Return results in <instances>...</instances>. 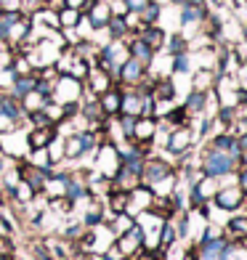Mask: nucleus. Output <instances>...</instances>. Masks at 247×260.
Here are the masks:
<instances>
[{
    "instance_id": "4",
    "label": "nucleus",
    "mask_w": 247,
    "mask_h": 260,
    "mask_svg": "<svg viewBox=\"0 0 247 260\" xmlns=\"http://www.w3.org/2000/svg\"><path fill=\"white\" fill-rule=\"evenodd\" d=\"M244 199H247V194L242 191V186H226V188H221V191L215 194V205L221 207V210H239L242 205H244Z\"/></svg>"
},
{
    "instance_id": "27",
    "label": "nucleus",
    "mask_w": 247,
    "mask_h": 260,
    "mask_svg": "<svg viewBox=\"0 0 247 260\" xmlns=\"http://www.w3.org/2000/svg\"><path fill=\"white\" fill-rule=\"evenodd\" d=\"M80 151H85V149H82V138H69L67 141V154L69 157H77Z\"/></svg>"
},
{
    "instance_id": "23",
    "label": "nucleus",
    "mask_w": 247,
    "mask_h": 260,
    "mask_svg": "<svg viewBox=\"0 0 247 260\" xmlns=\"http://www.w3.org/2000/svg\"><path fill=\"white\" fill-rule=\"evenodd\" d=\"M210 85H213V72H210V69L197 72V77H194V90H207Z\"/></svg>"
},
{
    "instance_id": "28",
    "label": "nucleus",
    "mask_w": 247,
    "mask_h": 260,
    "mask_svg": "<svg viewBox=\"0 0 247 260\" xmlns=\"http://www.w3.org/2000/svg\"><path fill=\"white\" fill-rule=\"evenodd\" d=\"M133 127H136V117L125 114V117H122V130H125V136H128V138H133Z\"/></svg>"
},
{
    "instance_id": "33",
    "label": "nucleus",
    "mask_w": 247,
    "mask_h": 260,
    "mask_svg": "<svg viewBox=\"0 0 247 260\" xmlns=\"http://www.w3.org/2000/svg\"><path fill=\"white\" fill-rule=\"evenodd\" d=\"M242 38L247 40V21H244V27H242Z\"/></svg>"
},
{
    "instance_id": "7",
    "label": "nucleus",
    "mask_w": 247,
    "mask_h": 260,
    "mask_svg": "<svg viewBox=\"0 0 247 260\" xmlns=\"http://www.w3.org/2000/svg\"><path fill=\"white\" fill-rule=\"evenodd\" d=\"M189 144H192V130L186 125H181L178 130H173L170 138H168V149L173 151V154H183V151L189 149Z\"/></svg>"
},
{
    "instance_id": "15",
    "label": "nucleus",
    "mask_w": 247,
    "mask_h": 260,
    "mask_svg": "<svg viewBox=\"0 0 247 260\" xmlns=\"http://www.w3.org/2000/svg\"><path fill=\"white\" fill-rule=\"evenodd\" d=\"M170 173V165H165V162H149V165H144V170H141V175L146 178V183H155V181H160V178H165V175Z\"/></svg>"
},
{
    "instance_id": "34",
    "label": "nucleus",
    "mask_w": 247,
    "mask_h": 260,
    "mask_svg": "<svg viewBox=\"0 0 247 260\" xmlns=\"http://www.w3.org/2000/svg\"><path fill=\"white\" fill-rule=\"evenodd\" d=\"M173 3H178V6H183V3H189V0H173Z\"/></svg>"
},
{
    "instance_id": "31",
    "label": "nucleus",
    "mask_w": 247,
    "mask_h": 260,
    "mask_svg": "<svg viewBox=\"0 0 247 260\" xmlns=\"http://www.w3.org/2000/svg\"><path fill=\"white\" fill-rule=\"evenodd\" d=\"M88 0H67V6H72V8H80L82 11V6H85Z\"/></svg>"
},
{
    "instance_id": "35",
    "label": "nucleus",
    "mask_w": 247,
    "mask_h": 260,
    "mask_svg": "<svg viewBox=\"0 0 247 260\" xmlns=\"http://www.w3.org/2000/svg\"><path fill=\"white\" fill-rule=\"evenodd\" d=\"M40 3H43V6H48V3H51V0H40Z\"/></svg>"
},
{
    "instance_id": "12",
    "label": "nucleus",
    "mask_w": 247,
    "mask_h": 260,
    "mask_svg": "<svg viewBox=\"0 0 247 260\" xmlns=\"http://www.w3.org/2000/svg\"><path fill=\"white\" fill-rule=\"evenodd\" d=\"M99 106H101V112H104V114H114V112H120V106H122V93H120V90H114V88L104 90V93H101Z\"/></svg>"
},
{
    "instance_id": "24",
    "label": "nucleus",
    "mask_w": 247,
    "mask_h": 260,
    "mask_svg": "<svg viewBox=\"0 0 247 260\" xmlns=\"http://www.w3.org/2000/svg\"><path fill=\"white\" fill-rule=\"evenodd\" d=\"M186 40L183 35H175V38H170V43H168V51H170V56H175V53H183L186 51Z\"/></svg>"
},
{
    "instance_id": "21",
    "label": "nucleus",
    "mask_w": 247,
    "mask_h": 260,
    "mask_svg": "<svg viewBox=\"0 0 247 260\" xmlns=\"http://www.w3.org/2000/svg\"><path fill=\"white\" fill-rule=\"evenodd\" d=\"M138 16H141V24L149 27V24H157V19H160V3H155V0H149V3L138 11Z\"/></svg>"
},
{
    "instance_id": "2",
    "label": "nucleus",
    "mask_w": 247,
    "mask_h": 260,
    "mask_svg": "<svg viewBox=\"0 0 247 260\" xmlns=\"http://www.w3.org/2000/svg\"><path fill=\"white\" fill-rule=\"evenodd\" d=\"M88 21L93 29H104L112 19V3L109 0H88Z\"/></svg>"
},
{
    "instance_id": "22",
    "label": "nucleus",
    "mask_w": 247,
    "mask_h": 260,
    "mask_svg": "<svg viewBox=\"0 0 247 260\" xmlns=\"http://www.w3.org/2000/svg\"><path fill=\"white\" fill-rule=\"evenodd\" d=\"M109 32H112V38L114 40H122L125 35H128V24H125V16H114L112 14V19H109Z\"/></svg>"
},
{
    "instance_id": "5",
    "label": "nucleus",
    "mask_w": 247,
    "mask_h": 260,
    "mask_svg": "<svg viewBox=\"0 0 247 260\" xmlns=\"http://www.w3.org/2000/svg\"><path fill=\"white\" fill-rule=\"evenodd\" d=\"M144 64L136 61L133 56H128L125 58V64L117 69V75H120V82H125V85H138L141 80H144Z\"/></svg>"
},
{
    "instance_id": "1",
    "label": "nucleus",
    "mask_w": 247,
    "mask_h": 260,
    "mask_svg": "<svg viewBox=\"0 0 247 260\" xmlns=\"http://www.w3.org/2000/svg\"><path fill=\"white\" fill-rule=\"evenodd\" d=\"M239 157H231L226 151H218V149H205V157H202V173L210 175V178H221V175H229L231 170H237Z\"/></svg>"
},
{
    "instance_id": "25",
    "label": "nucleus",
    "mask_w": 247,
    "mask_h": 260,
    "mask_svg": "<svg viewBox=\"0 0 247 260\" xmlns=\"http://www.w3.org/2000/svg\"><path fill=\"white\" fill-rule=\"evenodd\" d=\"M173 69H175V72H181V75L189 72V53H186V51L183 53H175L173 56Z\"/></svg>"
},
{
    "instance_id": "19",
    "label": "nucleus",
    "mask_w": 247,
    "mask_h": 260,
    "mask_svg": "<svg viewBox=\"0 0 247 260\" xmlns=\"http://www.w3.org/2000/svg\"><path fill=\"white\" fill-rule=\"evenodd\" d=\"M226 231H229V236H231L234 242L247 239V215H242V218H231V220H229V226H226Z\"/></svg>"
},
{
    "instance_id": "11",
    "label": "nucleus",
    "mask_w": 247,
    "mask_h": 260,
    "mask_svg": "<svg viewBox=\"0 0 247 260\" xmlns=\"http://www.w3.org/2000/svg\"><path fill=\"white\" fill-rule=\"evenodd\" d=\"M128 53H131L136 61H141L144 67H149V64H151V58H155V51H151L141 38H136L133 43H128Z\"/></svg>"
},
{
    "instance_id": "9",
    "label": "nucleus",
    "mask_w": 247,
    "mask_h": 260,
    "mask_svg": "<svg viewBox=\"0 0 247 260\" xmlns=\"http://www.w3.org/2000/svg\"><path fill=\"white\" fill-rule=\"evenodd\" d=\"M210 146L218 149V151H226V154H231V157H242V151H239V141H237V136H231V133L215 136L213 141H210Z\"/></svg>"
},
{
    "instance_id": "32",
    "label": "nucleus",
    "mask_w": 247,
    "mask_h": 260,
    "mask_svg": "<svg viewBox=\"0 0 247 260\" xmlns=\"http://www.w3.org/2000/svg\"><path fill=\"white\" fill-rule=\"evenodd\" d=\"M239 178H242V191L247 194V168L242 170V175H239Z\"/></svg>"
},
{
    "instance_id": "8",
    "label": "nucleus",
    "mask_w": 247,
    "mask_h": 260,
    "mask_svg": "<svg viewBox=\"0 0 247 260\" xmlns=\"http://www.w3.org/2000/svg\"><path fill=\"white\" fill-rule=\"evenodd\" d=\"M138 38L144 40L151 51H160V48H165V32L157 27V24H149V27H141V32H138Z\"/></svg>"
},
{
    "instance_id": "13",
    "label": "nucleus",
    "mask_w": 247,
    "mask_h": 260,
    "mask_svg": "<svg viewBox=\"0 0 247 260\" xmlns=\"http://www.w3.org/2000/svg\"><path fill=\"white\" fill-rule=\"evenodd\" d=\"M56 16H58V27H61V29H72V27H77L82 21V11L72 8V6H64Z\"/></svg>"
},
{
    "instance_id": "10",
    "label": "nucleus",
    "mask_w": 247,
    "mask_h": 260,
    "mask_svg": "<svg viewBox=\"0 0 247 260\" xmlns=\"http://www.w3.org/2000/svg\"><path fill=\"white\" fill-rule=\"evenodd\" d=\"M88 80H90V88L96 90V93H104V90H109V88H112V75L107 72V69L96 67V64L90 67V72H88Z\"/></svg>"
},
{
    "instance_id": "29",
    "label": "nucleus",
    "mask_w": 247,
    "mask_h": 260,
    "mask_svg": "<svg viewBox=\"0 0 247 260\" xmlns=\"http://www.w3.org/2000/svg\"><path fill=\"white\" fill-rule=\"evenodd\" d=\"M146 3H149V0H125V6H128V11H136V14H138L141 8H144Z\"/></svg>"
},
{
    "instance_id": "18",
    "label": "nucleus",
    "mask_w": 247,
    "mask_h": 260,
    "mask_svg": "<svg viewBox=\"0 0 247 260\" xmlns=\"http://www.w3.org/2000/svg\"><path fill=\"white\" fill-rule=\"evenodd\" d=\"M186 112L189 114H197V112H202L205 106H207V90H192L189 93V99H186Z\"/></svg>"
},
{
    "instance_id": "3",
    "label": "nucleus",
    "mask_w": 247,
    "mask_h": 260,
    "mask_svg": "<svg viewBox=\"0 0 247 260\" xmlns=\"http://www.w3.org/2000/svg\"><path fill=\"white\" fill-rule=\"evenodd\" d=\"M53 93H56L58 104L77 101L80 99V80L72 77V75H61V77L56 80V85H53Z\"/></svg>"
},
{
    "instance_id": "6",
    "label": "nucleus",
    "mask_w": 247,
    "mask_h": 260,
    "mask_svg": "<svg viewBox=\"0 0 247 260\" xmlns=\"http://www.w3.org/2000/svg\"><path fill=\"white\" fill-rule=\"evenodd\" d=\"M223 250H226V239L215 236V239H205V244L194 255H197V260H221Z\"/></svg>"
},
{
    "instance_id": "20",
    "label": "nucleus",
    "mask_w": 247,
    "mask_h": 260,
    "mask_svg": "<svg viewBox=\"0 0 247 260\" xmlns=\"http://www.w3.org/2000/svg\"><path fill=\"white\" fill-rule=\"evenodd\" d=\"M141 106H144V96L131 93V96H122L120 112H122V114H131V117H138V114H141Z\"/></svg>"
},
{
    "instance_id": "26",
    "label": "nucleus",
    "mask_w": 247,
    "mask_h": 260,
    "mask_svg": "<svg viewBox=\"0 0 247 260\" xmlns=\"http://www.w3.org/2000/svg\"><path fill=\"white\" fill-rule=\"evenodd\" d=\"M125 207H128V191L112 194V210H114V212H122Z\"/></svg>"
},
{
    "instance_id": "30",
    "label": "nucleus",
    "mask_w": 247,
    "mask_h": 260,
    "mask_svg": "<svg viewBox=\"0 0 247 260\" xmlns=\"http://www.w3.org/2000/svg\"><path fill=\"white\" fill-rule=\"evenodd\" d=\"M175 239V234H173V229L170 226H162V244H170Z\"/></svg>"
},
{
    "instance_id": "17",
    "label": "nucleus",
    "mask_w": 247,
    "mask_h": 260,
    "mask_svg": "<svg viewBox=\"0 0 247 260\" xmlns=\"http://www.w3.org/2000/svg\"><path fill=\"white\" fill-rule=\"evenodd\" d=\"M51 138H53V127L51 125H38V130L29 133V144H32V149H43L45 144H51Z\"/></svg>"
},
{
    "instance_id": "16",
    "label": "nucleus",
    "mask_w": 247,
    "mask_h": 260,
    "mask_svg": "<svg viewBox=\"0 0 247 260\" xmlns=\"http://www.w3.org/2000/svg\"><path fill=\"white\" fill-rule=\"evenodd\" d=\"M21 99H24V109L32 112V114H35V112H43V106L48 104V96H45V93H40L38 88H32V90L24 93Z\"/></svg>"
},
{
    "instance_id": "14",
    "label": "nucleus",
    "mask_w": 247,
    "mask_h": 260,
    "mask_svg": "<svg viewBox=\"0 0 247 260\" xmlns=\"http://www.w3.org/2000/svg\"><path fill=\"white\" fill-rule=\"evenodd\" d=\"M157 133V122L151 120V117H144V120H136V127H133V138L141 141V144H146V141Z\"/></svg>"
}]
</instances>
